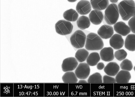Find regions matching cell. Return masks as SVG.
Returning <instances> with one entry per match:
<instances>
[{
  "mask_svg": "<svg viewBox=\"0 0 135 97\" xmlns=\"http://www.w3.org/2000/svg\"><path fill=\"white\" fill-rule=\"evenodd\" d=\"M64 18L67 21L74 22L77 20L79 17L78 12L73 9L66 10L63 13Z\"/></svg>",
  "mask_w": 135,
  "mask_h": 97,
  "instance_id": "obj_18",
  "label": "cell"
},
{
  "mask_svg": "<svg viewBox=\"0 0 135 97\" xmlns=\"http://www.w3.org/2000/svg\"><path fill=\"white\" fill-rule=\"evenodd\" d=\"M76 10L78 13L81 15H85L89 13L91 10L90 3L86 0H81L77 3Z\"/></svg>",
  "mask_w": 135,
  "mask_h": 97,
  "instance_id": "obj_8",
  "label": "cell"
},
{
  "mask_svg": "<svg viewBox=\"0 0 135 97\" xmlns=\"http://www.w3.org/2000/svg\"><path fill=\"white\" fill-rule=\"evenodd\" d=\"M93 9L101 11L106 9L109 5V0H90Z\"/></svg>",
  "mask_w": 135,
  "mask_h": 97,
  "instance_id": "obj_16",
  "label": "cell"
},
{
  "mask_svg": "<svg viewBox=\"0 0 135 97\" xmlns=\"http://www.w3.org/2000/svg\"><path fill=\"white\" fill-rule=\"evenodd\" d=\"M113 27L114 31L117 33L123 36H126L131 31L129 26L122 21L116 23Z\"/></svg>",
  "mask_w": 135,
  "mask_h": 97,
  "instance_id": "obj_12",
  "label": "cell"
},
{
  "mask_svg": "<svg viewBox=\"0 0 135 97\" xmlns=\"http://www.w3.org/2000/svg\"><path fill=\"white\" fill-rule=\"evenodd\" d=\"M128 24L131 31L135 34V16L132 17L129 20Z\"/></svg>",
  "mask_w": 135,
  "mask_h": 97,
  "instance_id": "obj_26",
  "label": "cell"
},
{
  "mask_svg": "<svg viewBox=\"0 0 135 97\" xmlns=\"http://www.w3.org/2000/svg\"><path fill=\"white\" fill-rule=\"evenodd\" d=\"M103 82L104 83H115V78L108 76L105 75L103 77Z\"/></svg>",
  "mask_w": 135,
  "mask_h": 97,
  "instance_id": "obj_27",
  "label": "cell"
},
{
  "mask_svg": "<svg viewBox=\"0 0 135 97\" xmlns=\"http://www.w3.org/2000/svg\"><path fill=\"white\" fill-rule=\"evenodd\" d=\"M75 58L71 57L64 59L61 65L62 71L64 72L71 71L75 69L78 65Z\"/></svg>",
  "mask_w": 135,
  "mask_h": 97,
  "instance_id": "obj_7",
  "label": "cell"
},
{
  "mask_svg": "<svg viewBox=\"0 0 135 97\" xmlns=\"http://www.w3.org/2000/svg\"><path fill=\"white\" fill-rule=\"evenodd\" d=\"M131 78V74L129 71L122 70L117 74L115 79L117 83H128Z\"/></svg>",
  "mask_w": 135,
  "mask_h": 97,
  "instance_id": "obj_15",
  "label": "cell"
},
{
  "mask_svg": "<svg viewBox=\"0 0 135 97\" xmlns=\"http://www.w3.org/2000/svg\"><path fill=\"white\" fill-rule=\"evenodd\" d=\"M105 67V65L103 63L99 62L97 64V69L99 70H101Z\"/></svg>",
  "mask_w": 135,
  "mask_h": 97,
  "instance_id": "obj_28",
  "label": "cell"
},
{
  "mask_svg": "<svg viewBox=\"0 0 135 97\" xmlns=\"http://www.w3.org/2000/svg\"><path fill=\"white\" fill-rule=\"evenodd\" d=\"M134 71H135V66L134 67Z\"/></svg>",
  "mask_w": 135,
  "mask_h": 97,
  "instance_id": "obj_32",
  "label": "cell"
},
{
  "mask_svg": "<svg viewBox=\"0 0 135 97\" xmlns=\"http://www.w3.org/2000/svg\"><path fill=\"white\" fill-rule=\"evenodd\" d=\"M77 0H67V1L70 2H76Z\"/></svg>",
  "mask_w": 135,
  "mask_h": 97,
  "instance_id": "obj_31",
  "label": "cell"
},
{
  "mask_svg": "<svg viewBox=\"0 0 135 97\" xmlns=\"http://www.w3.org/2000/svg\"><path fill=\"white\" fill-rule=\"evenodd\" d=\"M110 46L115 49L121 48L124 45V41L122 35L115 34L110 38L109 41Z\"/></svg>",
  "mask_w": 135,
  "mask_h": 97,
  "instance_id": "obj_11",
  "label": "cell"
},
{
  "mask_svg": "<svg viewBox=\"0 0 135 97\" xmlns=\"http://www.w3.org/2000/svg\"><path fill=\"white\" fill-rule=\"evenodd\" d=\"M118 0H109L112 3H115L117 2Z\"/></svg>",
  "mask_w": 135,
  "mask_h": 97,
  "instance_id": "obj_30",
  "label": "cell"
},
{
  "mask_svg": "<svg viewBox=\"0 0 135 97\" xmlns=\"http://www.w3.org/2000/svg\"><path fill=\"white\" fill-rule=\"evenodd\" d=\"M104 46L102 38L97 34L91 33L86 36L85 47L88 50H98L102 49Z\"/></svg>",
  "mask_w": 135,
  "mask_h": 97,
  "instance_id": "obj_2",
  "label": "cell"
},
{
  "mask_svg": "<svg viewBox=\"0 0 135 97\" xmlns=\"http://www.w3.org/2000/svg\"><path fill=\"white\" fill-rule=\"evenodd\" d=\"M100 57L98 53L93 52L90 53L87 58V63L90 66H94L97 64L100 60Z\"/></svg>",
  "mask_w": 135,
  "mask_h": 97,
  "instance_id": "obj_21",
  "label": "cell"
},
{
  "mask_svg": "<svg viewBox=\"0 0 135 97\" xmlns=\"http://www.w3.org/2000/svg\"><path fill=\"white\" fill-rule=\"evenodd\" d=\"M89 17L82 15L79 17L77 20L76 24L78 27L81 30H84L89 28L90 22Z\"/></svg>",
  "mask_w": 135,
  "mask_h": 97,
  "instance_id": "obj_19",
  "label": "cell"
},
{
  "mask_svg": "<svg viewBox=\"0 0 135 97\" xmlns=\"http://www.w3.org/2000/svg\"><path fill=\"white\" fill-rule=\"evenodd\" d=\"M97 33L102 38L108 39L110 38L113 34V28L111 25H103L98 29Z\"/></svg>",
  "mask_w": 135,
  "mask_h": 97,
  "instance_id": "obj_9",
  "label": "cell"
},
{
  "mask_svg": "<svg viewBox=\"0 0 135 97\" xmlns=\"http://www.w3.org/2000/svg\"><path fill=\"white\" fill-rule=\"evenodd\" d=\"M120 67L117 63L111 62L108 63L104 67V71L108 75L114 76L118 73Z\"/></svg>",
  "mask_w": 135,
  "mask_h": 97,
  "instance_id": "obj_14",
  "label": "cell"
},
{
  "mask_svg": "<svg viewBox=\"0 0 135 97\" xmlns=\"http://www.w3.org/2000/svg\"><path fill=\"white\" fill-rule=\"evenodd\" d=\"M73 27V25L70 22L64 20L58 21L55 25L56 32L62 35L71 34L72 31Z\"/></svg>",
  "mask_w": 135,
  "mask_h": 97,
  "instance_id": "obj_5",
  "label": "cell"
},
{
  "mask_svg": "<svg viewBox=\"0 0 135 97\" xmlns=\"http://www.w3.org/2000/svg\"><path fill=\"white\" fill-rule=\"evenodd\" d=\"M119 16L118 6L114 3L109 4L105 9L104 19L106 22L109 25L116 23Z\"/></svg>",
  "mask_w": 135,
  "mask_h": 97,
  "instance_id": "obj_3",
  "label": "cell"
},
{
  "mask_svg": "<svg viewBox=\"0 0 135 97\" xmlns=\"http://www.w3.org/2000/svg\"><path fill=\"white\" fill-rule=\"evenodd\" d=\"M89 55L88 52L84 48H80L76 52L75 57L79 62H82L86 59Z\"/></svg>",
  "mask_w": 135,
  "mask_h": 97,
  "instance_id": "obj_22",
  "label": "cell"
},
{
  "mask_svg": "<svg viewBox=\"0 0 135 97\" xmlns=\"http://www.w3.org/2000/svg\"><path fill=\"white\" fill-rule=\"evenodd\" d=\"M62 80L64 83H75L78 81L75 73L71 71L66 72L62 76Z\"/></svg>",
  "mask_w": 135,
  "mask_h": 97,
  "instance_id": "obj_20",
  "label": "cell"
},
{
  "mask_svg": "<svg viewBox=\"0 0 135 97\" xmlns=\"http://www.w3.org/2000/svg\"><path fill=\"white\" fill-rule=\"evenodd\" d=\"M127 56V52L123 49L118 50L115 52L114 54L115 57L119 61L124 59Z\"/></svg>",
  "mask_w": 135,
  "mask_h": 97,
  "instance_id": "obj_25",
  "label": "cell"
},
{
  "mask_svg": "<svg viewBox=\"0 0 135 97\" xmlns=\"http://www.w3.org/2000/svg\"><path fill=\"white\" fill-rule=\"evenodd\" d=\"M87 82L88 83H102L103 82L102 77L99 73H95L89 76Z\"/></svg>",
  "mask_w": 135,
  "mask_h": 97,
  "instance_id": "obj_23",
  "label": "cell"
},
{
  "mask_svg": "<svg viewBox=\"0 0 135 97\" xmlns=\"http://www.w3.org/2000/svg\"><path fill=\"white\" fill-rule=\"evenodd\" d=\"M89 18L92 24L97 25L101 23L104 19V16L101 11L94 10L90 12Z\"/></svg>",
  "mask_w": 135,
  "mask_h": 97,
  "instance_id": "obj_10",
  "label": "cell"
},
{
  "mask_svg": "<svg viewBox=\"0 0 135 97\" xmlns=\"http://www.w3.org/2000/svg\"><path fill=\"white\" fill-rule=\"evenodd\" d=\"M100 54L101 59L105 62L111 61L114 58L113 50L111 47L102 48L100 51Z\"/></svg>",
  "mask_w": 135,
  "mask_h": 97,
  "instance_id": "obj_13",
  "label": "cell"
},
{
  "mask_svg": "<svg viewBox=\"0 0 135 97\" xmlns=\"http://www.w3.org/2000/svg\"><path fill=\"white\" fill-rule=\"evenodd\" d=\"M124 46L130 51H135V34H130L127 36L125 41Z\"/></svg>",
  "mask_w": 135,
  "mask_h": 97,
  "instance_id": "obj_17",
  "label": "cell"
},
{
  "mask_svg": "<svg viewBox=\"0 0 135 97\" xmlns=\"http://www.w3.org/2000/svg\"><path fill=\"white\" fill-rule=\"evenodd\" d=\"M119 14L123 20L127 21L135 16V3L133 0H123L118 5Z\"/></svg>",
  "mask_w": 135,
  "mask_h": 97,
  "instance_id": "obj_1",
  "label": "cell"
},
{
  "mask_svg": "<svg viewBox=\"0 0 135 97\" xmlns=\"http://www.w3.org/2000/svg\"><path fill=\"white\" fill-rule=\"evenodd\" d=\"M86 36L85 33L82 30L76 31L70 38L72 45L76 49L83 48L85 44Z\"/></svg>",
  "mask_w": 135,
  "mask_h": 97,
  "instance_id": "obj_4",
  "label": "cell"
},
{
  "mask_svg": "<svg viewBox=\"0 0 135 97\" xmlns=\"http://www.w3.org/2000/svg\"><path fill=\"white\" fill-rule=\"evenodd\" d=\"M75 72L78 78L80 79H86L90 72L89 66L86 63L81 62L76 67Z\"/></svg>",
  "mask_w": 135,
  "mask_h": 97,
  "instance_id": "obj_6",
  "label": "cell"
},
{
  "mask_svg": "<svg viewBox=\"0 0 135 97\" xmlns=\"http://www.w3.org/2000/svg\"><path fill=\"white\" fill-rule=\"evenodd\" d=\"M121 68L123 70L128 71H131L133 66L131 61L128 59H124L120 64Z\"/></svg>",
  "mask_w": 135,
  "mask_h": 97,
  "instance_id": "obj_24",
  "label": "cell"
},
{
  "mask_svg": "<svg viewBox=\"0 0 135 97\" xmlns=\"http://www.w3.org/2000/svg\"><path fill=\"white\" fill-rule=\"evenodd\" d=\"M78 83H86L88 82L85 80L83 79H81L79 81Z\"/></svg>",
  "mask_w": 135,
  "mask_h": 97,
  "instance_id": "obj_29",
  "label": "cell"
}]
</instances>
